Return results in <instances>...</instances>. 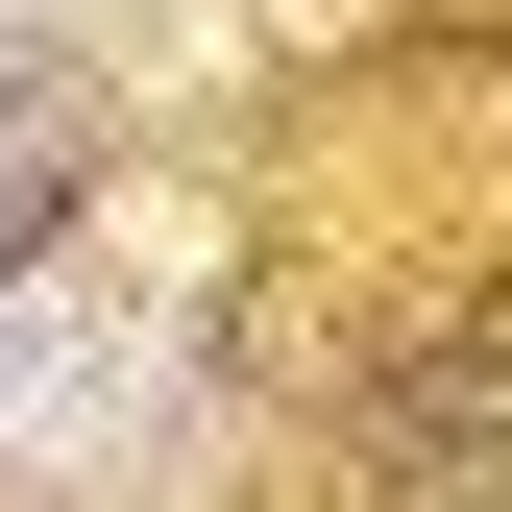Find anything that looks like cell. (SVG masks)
<instances>
[{
	"label": "cell",
	"mask_w": 512,
	"mask_h": 512,
	"mask_svg": "<svg viewBox=\"0 0 512 512\" xmlns=\"http://www.w3.org/2000/svg\"><path fill=\"white\" fill-rule=\"evenodd\" d=\"M74 439H147V342H98V317H0V464H74Z\"/></svg>",
	"instance_id": "1"
}]
</instances>
